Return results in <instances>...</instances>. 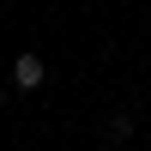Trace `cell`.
I'll return each instance as SVG.
<instances>
[{
	"label": "cell",
	"mask_w": 151,
	"mask_h": 151,
	"mask_svg": "<svg viewBox=\"0 0 151 151\" xmlns=\"http://www.w3.org/2000/svg\"><path fill=\"white\" fill-rule=\"evenodd\" d=\"M12 85H18V91H42V85H48V67H42V55H30V48H24V55L12 60Z\"/></svg>",
	"instance_id": "cell-1"
},
{
	"label": "cell",
	"mask_w": 151,
	"mask_h": 151,
	"mask_svg": "<svg viewBox=\"0 0 151 151\" xmlns=\"http://www.w3.org/2000/svg\"><path fill=\"white\" fill-rule=\"evenodd\" d=\"M127 133H133L127 115H109V121H103V139H109V145H127Z\"/></svg>",
	"instance_id": "cell-2"
},
{
	"label": "cell",
	"mask_w": 151,
	"mask_h": 151,
	"mask_svg": "<svg viewBox=\"0 0 151 151\" xmlns=\"http://www.w3.org/2000/svg\"><path fill=\"white\" fill-rule=\"evenodd\" d=\"M0 97H6V85H0Z\"/></svg>",
	"instance_id": "cell-3"
}]
</instances>
